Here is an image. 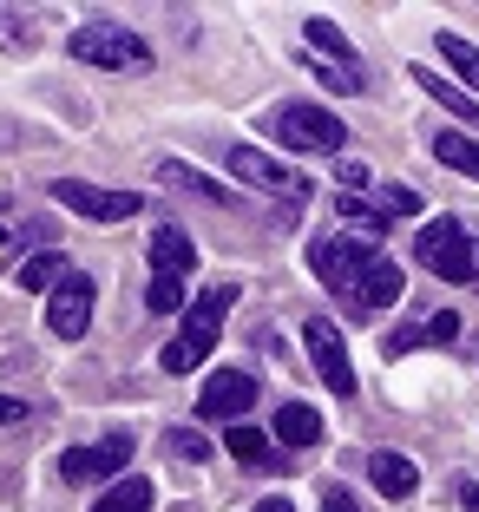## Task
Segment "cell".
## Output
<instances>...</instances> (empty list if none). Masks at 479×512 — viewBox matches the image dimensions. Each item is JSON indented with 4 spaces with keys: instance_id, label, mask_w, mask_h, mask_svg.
<instances>
[{
    "instance_id": "obj_1",
    "label": "cell",
    "mask_w": 479,
    "mask_h": 512,
    "mask_svg": "<svg viewBox=\"0 0 479 512\" xmlns=\"http://www.w3.org/2000/svg\"><path fill=\"white\" fill-rule=\"evenodd\" d=\"M73 60L105 66V73H151V46L132 27H112V20H92L73 33Z\"/></svg>"
},
{
    "instance_id": "obj_2",
    "label": "cell",
    "mask_w": 479,
    "mask_h": 512,
    "mask_svg": "<svg viewBox=\"0 0 479 512\" xmlns=\"http://www.w3.org/2000/svg\"><path fill=\"white\" fill-rule=\"evenodd\" d=\"M414 256L434 276H447V283H473V276H479V243L466 237L453 217H434V224L420 230V237H414Z\"/></svg>"
},
{
    "instance_id": "obj_3",
    "label": "cell",
    "mask_w": 479,
    "mask_h": 512,
    "mask_svg": "<svg viewBox=\"0 0 479 512\" xmlns=\"http://www.w3.org/2000/svg\"><path fill=\"white\" fill-rule=\"evenodd\" d=\"M270 138L276 145H289V151H342L348 145V125L335 119V112H322V106H276L270 112Z\"/></svg>"
},
{
    "instance_id": "obj_4",
    "label": "cell",
    "mask_w": 479,
    "mask_h": 512,
    "mask_svg": "<svg viewBox=\"0 0 479 512\" xmlns=\"http://www.w3.org/2000/svg\"><path fill=\"white\" fill-rule=\"evenodd\" d=\"M381 256V237H315L309 243V270L322 276V283L329 289H342V302H348V289H355V276L368 270V263H375Z\"/></svg>"
},
{
    "instance_id": "obj_5",
    "label": "cell",
    "mask_w": 479,
    "mask_h": 512,
    "mask_svg": "<svg viewBox=\"0 0 479 512\" xmlns=\"http://www.w3.org/2000/svg\"><path fill=\"white\" fill-rule=\"evenodd\" d=\"M92 296H99V283L86 270H66V283L46 296V329L60 335V342H79L92 329Z\"/></svg>"
},
{
    "instance_id": "obj_6",
    "label": "cell",
    "mask_w": 479,
    "mask_h": 512,
    "mask_svg": "<svg viewBox=\"0 0 479 512\" xmlns=\"http://www.w3.org/2000/svg\"><path fill=\"white\" fill-rule=\"evenodd\" d=\"M230 171H237L243 184H256V191L283 197V204H309V178H296L289 165H276L270 151H256V145H237V151H230Z\"/></svg>"
},
{
    "instance_id": "obj_7",
    "label": "cell",
    "mask_w": 479,
    "mask_h": 512,
    "mask_svg": "<svg viewBox=\"0 0 479 512\" xmlns=\"http://www.w3.org/2000/svg\"><path fill=\"white\" fill-rule=\"evenodd\" d=\"M53 197H60L66 211L92 217V224H119V217L138 211V191H105V184H86V178H60Z\"/></svg>"
},
{
    "instance_id": "obj_8",
    "label": "cell",
    "mask_w": 479,
    "mask_h": 512,
    "mask_svg": "<svg viewBox=\"0 0 479 512\" xmlns=\"http://www.w3.org/2000/svg\"><path fill=\"white\" fill-rule=\"evenodd\" d=\"M132 453H138L132 434H112V440H92V447H73V453H60V480H73V486L112 480V473H119Z\"/></svg>"
},
{
    "instance_id": "obj_9",
    "label": "cell",
    "mask_w": 479,
    "mask_h": 512,
    "mask_svg": "<svg viewBox=\"0 0 479 512\" xmlns=\"http://www.w3.org/2000/svg\"><path fill=\"white\" fill-rule=\"evenodd\" d=\"M302 342H309V362H315V375L329 381V394H355V362H348V342H342L335 322L315 316L309 329H302Z\"/></svg>"
},
{
    "instance_id": "obj_10",
    "label": "cell",
    "mask_w": 479,
    "mask_h": 512,
    "mask_svg": "<svg viewBox=\"0 0 479 512\" xmlns=\"http://www.w3.org/2000/svg\"><path fill=\"white\" fill-rule=\"evenodd\" d=\"M250 401H256V381L243 368H217L204 381V394H197V421H243Z\"/></svg>"
},
{
    "instance_id": "obj_11",
    "label": "cell",
    "mask_w": 479,
    "mask_h": 512,
    "mask_svg": "<svg viewBox=\"0 0 479 512\" xmlns=\"http://www.w3.org/2000/svg\"><path fill=\"white\" fill-rule=\"evenodd\" d=\"M394 302H401V270H394L388 256H375V263L355 276V289H348V309L375 316V309H394Z\"/></svg>"
},
{
    "instance_id": "obj_12",
    "label": "cell",
    "mask_w": 479,
    "mask_h": 512,
    "mask_svg": "<svg viewBox=\"0 0 479 512\" xmlns=\"http://www.w3.org/2000/svg\"><path fill=\"white\" fill-rule=\"evenodd\" d=\"M230 309H237V289H230V283L204 289V296L191 302V316H184V335H197V342H217V329H224Z\"/></svg>"
},
{
    "instance_id": "obj_13",
    "label": "cell",
    "mask_w": 479,
    "mask_h": 512,
    "mask_svg": "<svg viewBox=\"0 0 479 512\" xmlns=\"http://www.w3.org/2000/svg\"><path fill=\"white\" fill-rule=\"evenodd\" d=\"M191 270V237L178 224H158L151 230V276H184Z\"/></svg>"
},
{
    "instance_id": "obj_14",
    "label": "cell",
    "mask_w": 479,
    "mask_h": 512,
    "mask_svg": "<svg viewBox=\"0 0 479 512\" xmlns=\"http://www.w3.org/2000/svg\"><path fill=\"white\" fill-rule=\"evenodd\" d=\"M302 40H309V46H315V53H322L329 66H342V73H355V79H361V60H355V46L342 40V27H335V20H322V14H315L309 27H302Z\"/></svg>"
},
{
    "instance_id": "obj_15",
    "label": "cell",
    "mask_w": 479,
    "mask_h": 512,
    "mask_svg": "<svg viewBox=\"0 0 479 512\" xmlns=\"http://www.w3.org/2000/svg\"><path fill=\"white\" fill-rule=\"evenodd\" d=\"M368 473H375V493L381 499H414V486H420L414 460H401V453H375V460H368Z\"/></svg>"
},
{
    "instance_id": "obj_16",
    "label": "cell",
    "mask_w": 479,
    "mask_h": 512,
    "mask_svg": "<svg viewBox=\"0 0 479 512\" xmlns=\"http://www.w3.org/2000/svg\"><path fill=\"white\" fill-rule=\"evenodd\" d=\"M276 440H283V447H315V440H322V414L302 407V401H283L276 407Z\"/></svg>"
},
{
    "instance_id": "obj_17",
    "label": "cell",
    "mask_w": 479,
    "mask_h": 512,
    "mask_svg": "<svg viewBox=\"0 0 479 512\" xmlns=\"http://www.w3.org/2000/svg\"><path fill=\"white\" fill-rule=\"evenodd\" d=\"M434 158H440V165H453V171H466V178L479 184V138H466V132H434Z\"/></svg>"
},
{
    "instance_id": "obj_18",
    "label": "cell",
    "mask_w": 479,
    "mask_h": 512,
    "mask_svg": "<svg viewBox=\"0 0 479 512\" xmlns=\"http://www.w3.org/2000/svg\"><path fill=\"white\" fill-rule=\"evenodd\" d=\"M414 79H420V92H427V99H440L447 112H460V119H479V99H473V92H460L453 79L427 73V66H414Z\"/></svg>"
},
{
    "instance_id": "obj_19",
    "label": "cell",
    "mask_w": 479,
    "mask_h": 512,
    "mask_svg": "<svg viewBox=\"0 0 479 512\" xmlns=\"http://www.w3.org/2000/svg\"><path fill=\"white\" fill-rule=\"evenodd\" d=\"M335 211H342L348 224H361V237H388V217H381V204L368 191H342V197H335Z\"/></svg>"
},
{
    "instance_id": "obj_20",
    "label": "cell",
    "mask_w": 479,
    "mask_h": 512,
    "mask_svg": "<svg viewBox=\"0 0 479 512\" xmlns=\"http://www.w3.org/2000/svg\"><path fill=\"white\" fill-rule=\"evenodd\" d=\"M434 46H440V60H447L453 73L466 79V86H473V99H479V46H473V40H460V33H440Z\"/></svg>"
},
{
    "instance_id": "obj_21",
    "label": "cell",
    "mask_w": 479,
    "mask_h": 512,
    "mask_svg": "<svg viewBox=\"0 0 479 512\" xmlns=\"http://www.w3.org/2000/svg\"><path fill=\"white\" fill-rule=\"evenodd\" d=\"M210 348H217V342H197V335L178 329V342H165V355H158V362H165V375H191V368H204Z\"/></svg>"
},
{
    "instance_id": "obj_22",
    "label": "cell",
    "mask_w": 479,
    "mask_h": 512,
    "mask_svg": "<svg viewBox=\"0 0 479 512\" xmlns=\"http://www.w3.org/2000/svg\"><path fill=\"white\" fill-rule=\"evenodd\" d=\"M92 512H151V480H119Z\"/></svg>"
},
{
    "instance_id": "obj_23",
    "label": "cell",
    "mask_w": 479,
    "mask_h": 512,
    "mask_svg": "<svg viewBox=\"0 0 479 512\" xmlns=\"http://www.w3.org/2000/svg\"><path fill=\"white\" fill-rule=\"evenodd\" d=\"M14 283H20V289H53V283H66V276H60V256H53V250L27 256V263L14 270Z\"/></svg>"
},
{
    "instance_id": "obj_24",
    "label": "cell",
    "mask_w": 479,
    "mask_h": 512,
    "mask_svg": "<svg viewBox=\"0 0 479 512\" xmlns=\"http://www.w3.org/2000/svg\"><path fill=\"white\" fill-rule=\"evenodd\" d=\"M224 447L237 453L243 467H263V460H270V440L256 434V427H230V434H224Z\"/></svg>"
},
{
    "instance_id": "obj_25",
    "label": "cell",
    "mask_w": 479,
    "mask_h": 512,
    "mask_svg": "<svg viewBox=\"0 0 479 512\" xmlns=\"http://www.w3.org/2000/svg\"><path fill=\"white\" fill-rule=\"evenodd\" d=\"M145 302L158 309V316H178V309H184V276H151Z\"/></svg>"
},
{
    "instance_id": "obj_26",
    "label": "cell",
    "mask_w": 479,
    "mask_h": 512,
    "mask_svg": "<svg viewBox=\"0 0 479 512\" xmlns=\"http://www.w3.org/2000/svg\"><path fill=\"white\" fill-rule=\"evenodd\" d=\"M375 204H381V217H414V211H420V197H414V191H401V184L375 191Z\"/></svg>"
},
{
    "instance_id": "obj_27",
    "label": "cell",
    "mask_w": 479,
    "mask_h": 512,
    "mask_svg": "<svg viewBox=\"0 0 479 512\" xmlns=\"http://www.w3.org/2000/svg\"><path fill=\"white\" fill-rule=\"evenodd\" d=\"M165 178H171V184H184V191H197V197H217V204H224V197H230L224 184H210V178H197V171H184V165H165Z\"/></svg>"
},
{
    "instance_id": "obj_28",
    "label": "cell",
    "mask_w": 479,
    "mask_h": 512,
    "mask_svg": "<svg viewBox=\"0 0 479 512\" xmlns=\"http://www.w3.org/2000/svg\"><path fill=\"white\" fill-rule=\"evenodd\" d=\"M165 447H178L184 460H204V453H210V440L197 434V427H171V434H165Z\"/></svg>"
},
{
    "instance_id": "obj_29",
    "label": "cell",
    "mask_w": 479,
    "mask_h": 512,
    "mask_svg": "<svg viewBox=\"0 0 479 512\" xmlns=\"http://www.w3.org/2000/svg\"><path fill=\"white\" fill-rule=\"evenodd\" d=\"M33 46V33H27V14H7V7H0V46Z\"/></svg>"
},
{
    "instance_id": "obj_30",
    "label": "cell",
    "mask_w": 479,
    "mask_h": 512,
    "mask_svg": "<svg viewBox=\"0 0 479 512\" xmlns=\"http://www.w3.org/2000/svg\"><path fill=\"white\" fill-rule=\"evenodd\" d=\"M322 512H361V499L348 493V486H329V493H322Z\"/></svg>"
},
{
    "instance_id": "obj_31",
    "label": "cell",
    "mask_w": 479,
    "mask_h": 512,
    "mask_svg": "<svg viewBox=\"0 0 479 512\" xmlns=\"http://www.w3.org/2000/svg\"><path fill=\"white\" fill-rule=\"evenodd\" d=\"M427 335H434V342H453V335H460V316H453V309H440V316L427 322Z\"/></svg>"
},
{
    "instance_id": "obj_32",
    "label": "cell",
    "mask_w": 479,
    "mask_h": 512,
    "mask_svg": "<svg viewBox=\"0 0 479 512\" xmlns=\"http://www.w3.org/2000/svg\"><path fill=\"white\" fill-rule=\"evenodd\" d=\"M420 335H427V329H394V335H388V355H407V348H420Z\"/></svg>"
},
{
    "instance_id": "obj_33",
    "label": "cell",
    "mask_w": 479,
    "mask_h": 512,
    "mask_svg": "<svg viewBox=\"0 0 479 512\" xmlns=\"http://www.w3.org/2000/svg\"><path fill=\"white\" fill-rule=\"evenodd\" d=\"M335 178H342V184H348V191H361V184H368V171H361V165H355V158H342V165H335Z\"/></svg>"
},
{
    "instance_id": "obj_34",
    "label": "cell",
    "mask_w": 479,
    "mask_h": 512,
    "mask_svg": "<svg viewBox=\"0 0 479 512\" xmlns=\"http://www.w3.org/2000/svg\"><path fill=\"white\" fill-rule=\"evenodd\" d=\"M460 506H466V512H479V480H460Z\"/></svg>"
},
{
    "instance_id": "obj_35",
    "label": "cell",
    "mask_w": 479,
    "mask_h": 512,
    "mask_svg": "<svg viewBox=\"0 0 479 512\" xmlns=\"http://www.w3.org/2000/svg\"><path fill=\"white\" fill-rule=\"evenodd\" d=\"M20 414H27V407H20L14 394H0V421H20Z\"/></svg>"
},
{
    "instance_id": "obj_36",
    "label": "cell",
    "mask_w": 479,
    "mask_h": 512,
    "mask_svg": "<svg viewBox=\"0 0 479 512\" xmlns=\"http://www.w3.org/2000/svg\"><path fill=\"white\" fill-rule=\"evenodd\" d=\"M256 512H296L289 499H256Z\"/></svg>"
}]
</instances>
